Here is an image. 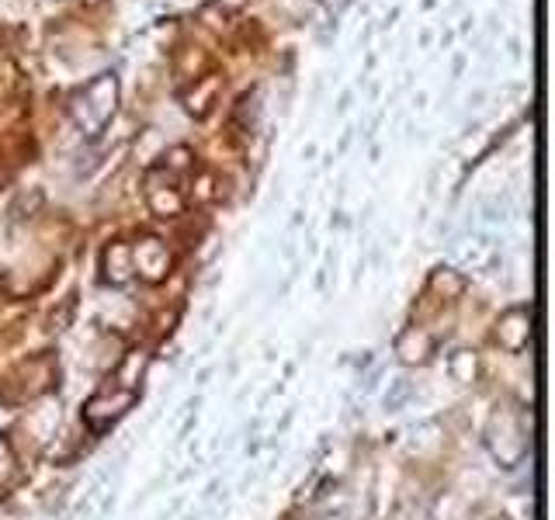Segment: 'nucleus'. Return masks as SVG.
Instances as JSON below:
<instances>
[{
    "instance_id": "nucleus-5",
    "label": "nucleus",
    "mask_w": 555,
    "mask_h": 520,
    "mask_svg": "<svg viewBox=\"0 0 555 520\" xmlns=\"http://www.w3.org/2000/svg\"><path fill=\"white\" fill-rule=\"evenodd\" d=\"M132 260H136L132 271H139L146 281H164L170 271V254L160 240H143L136 247V254H132Z\"/></svg>"
},
{
    "instance_id": "nucleus-1",
    "label": "nucleus",
    "mask_w": 555,
    "mask_h": 520,
    "mask_svg": "<svg viewBox=\"0 0 555 520\" xmlns=\"http://www.w3.org/2000/svg\"><path fill=\"white\" fill-rule=\"evenodd\" d=\"M486 448L503 468H517L528 455V434L514 410H497L486 427Z\"/></svg>"
},
{
    "instance_id": "nucleus-2",
    "label": "nucleus",
    "mask_w": 555,
    "mask_h": 520,
    "mask_svg": "<svg viewBox=\"0 0 555 520\" xmlns=\"http://www.w3.org/2000/svg\"><path fill=\"white\" fill-rule=\"evenodd\" d=\"M136 399H139V392H129V389H101V392H94L91 399L84 403V420H87V427L91 430H108L111 423L115 420H122L125 413L136 406Z\"/></svg>"
},
{
    "instance_id": "nucleus-10",
    "label": "nucleus",
    "mask_w": 555,
    "mask_h": 520,
    "mask_svg": "<svg viewBox=\"0 0 555 520\" xmlns=\"http://www.w3.org/2000/svg\"><path fill=\"white\" fill-rule=\"evenodd\" d=\"M434 288H448V295H462V288H465V281L462 278H455V274H444V271H438L434 274Z\"/></svg>"
},
{
    "instance_id": "nucleus-8",
    "label": "nucleus",
    "mask_w": 555,
    "mask_h": 520,
    "mask_svg": "<svg viewBox=\"0 0 555 520\" xmlns=\"http://www.w3.org/2000/svg\"><path fill=\"white\" fill-rule=\"evenodd\" d=\"M448 371H451V378H455L458 385L476 382V354H472V351H455V354H451V361H448Z\"/></svg>"
},
{
    "instance_id": "nucleus-12",
    "label": "nucleus",
    "mask_w": 555,
    "mask_h": 520,
    "mask_svg": "<svg viewBox=\"0 0 555 520\" xmlns=\"http://www.w3.org/2000/svg\"><path fill=\"white\" fill-rule=\"evenodd\" d=\"M327 520H351V517H347V514H333V517H327Z\"/></svg>"
},
{
    "instance_id": "nucleus-3",
    "label": "nucleus",
    "mask_w": 555,
    "mask_h": 520,
    "mask_svg": "<svg viewBox=\"0 0 555 520\" xmlns=\"http://www.w3.org/2000/svg\"><path fill=\"white\" fill-rule=\"evenodd\" d=\"M531 309L517 306V309H507L503 316L497 319V330H493V340L503 347L507 354H521L524 347L531 344Z\"/></svg>"
},
{
    "instance_id": "nucleus-6",
    "label": "nucleus",
    "mask_w": 555,
    "mask_h": 520,
    "mask_svg": "<svg viewBox=\"0 0 555 520\" xmlns=\"http://www.w3.org/2000/svg\"><path fill=\"white\" fill-rule=\"evenodd\" d=\"M146 364H150L146 351H129V354H125L122 364H118V371H115L118 389L136 392V382H143V375H146Z\"/></svg>"
},
{
    "instance_id": "nucleus-11",
    "label": "nucleus",
    "mask_w": 555,
    "mask_h": 520,
    "mask_svg": "<svg viewBox=\"0 0 555 520\" xmlns=\"http://www.w3.org/2000/svg\"><path fill=\"white\" fill-rule=\"evenodd\" d=\"M406 396H410V378H399V382L392 385V392L386 396V406H389V410H396V406L403 403Z\"/></svg>"
},
{
    "instance_id": "nucleus-4",
    "label": "nucleus",
    "mask_w": 555,
    "mask_h": 520,
    "mask_svg": "<svg viewBox=\"0 0 555 520\" xmlns=\"http://www.w3.org/2000/svg\"><path fill=\"white\" fill-rule=\"evenodd\" d=\"M434 351H438V340L420 326H410L396 337V354L403 364H427L434 358Z\"/></svg>"
},
{
    "instance_id": "nucleus-9",
    "label": "nucleus",
    "mask_w": 555,
    "mask_h": 520,
    "mask_svg": "<svg viewBox=\"0 0 555 520\" xmlns=\"http://www.w3.org/2000/svg\"><path fill=\"white\" fill-rule=\"evenodd\" d=\"M14 475H18V458H14V448L4 434H0V489L11 486Z\"/></svg>"
},
{
    "instance_id": "nucleus-7",
    "label": "nucleus",
    "mask_w": 555,
    "mask_h": 520,
    "mask_svg": "<svg viewBox=\"0 0 555 520\" xmlns=\"http://www.w3.org/2000/svg\"><path fill=\"white\" fill-rule=\"evenodd\" d=\"M105 278L111 285H125V281L132 278V257L122 243H111L105 250Z\"/></svg>"
}]
</instances>
